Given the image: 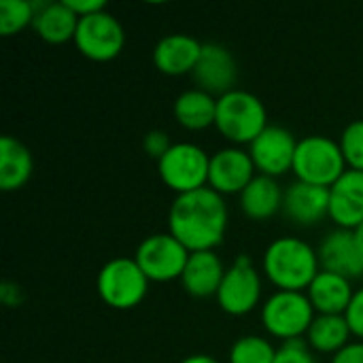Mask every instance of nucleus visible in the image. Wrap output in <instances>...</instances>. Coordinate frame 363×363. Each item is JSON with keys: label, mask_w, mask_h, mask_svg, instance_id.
Returning a JSON list of instances; mask_svg holds the SVG:
<instances>
[{"label": "nucleus", "mask_w": 363, "mask_h": 363, "mask_svg": "<svg viewBox=\"0 0 363 363\" xmlns=\"http://www.w3.org/2000/svg\"><path fill=\"white\" fill-rule=\"evenodd\" d=\"M170 234L189 251H215L228 228V206L221 194L202 187L174 198L168 213Z\"/></svg>", "instance_id": "f257e3e1"}, {"label": "nucleus", "mask_w": 363, "mask_h": 363, "mask_svg": "<svg viewBox=\"0 0 363 363\" xmlns=\"http://www.w3.org/2000/svg\"><path fill=\"white\" fill-rule=\"evenodd\" d=\"M264 272L279 291L308 289L321 272L319 253L300 238L281 236L264 253Z\"/></svg>", "instance_id": "f03ea898"}, {"label": "nucleus", "mask_w": 363, "mask_h": 363, "mask_svg": "<svg viewBox=\"0 0 363 363\" xmlns=\"http://www.w3.org/2000/svg\"><path fill=\"white\" fill-rule=\"evenodd\" d=\"M215 125L230 143L251 145L268 128L266 106L255 94L232 89L217 98Z\"/></svg>", "instance_id": "7ed1b4c3"}, {"label": "nucleus", "mask_w": 363, "mask_h": 363, "mask_svg": "<svg viewBox=\"0 0 363 363\" xmlns=\"http://www.w3.org/2000/svg\"><path fill=\"white\" fill-rule=\"evenodd\" d=\"M291 170L302 183L332 187L347 172V160L342 155L340 143L315 134L298 140Z\"/></svg>", "instance_id": "20e7f679"}, {"label": "nucleus", "mask_w": 363, "mask_h": 363, "mask_svg": "<svg viewBox=\"0 0 363 363\" xmlns=\"http://www.w3.org/2000/svg\"><path fill=\"white\" fill-rule=\"evenodd\" d=\"M315 321V308L304 291H277L262 308V323L266 332L285 342L308 334Z\"/></svg>", "instance_id": "39448f33"}, {"label": "nucleus", "mask_w": 363, "mask_h": 363, "mask_svg": "<svg viewBox=\"0 0 363 363\" xmlns=\"http://www.w3.org/2000/svg\"><path fill=\"white\" fill-rule=\"evenodd\" d=\"M149 279L132 257H117L102 266L98 274V294L104 304L117 311L138 306L147 296Z\"/></svg>", "instance_id": "423d86ee"}, {"label": "nucleus", "mask_w": 363, "mask_h": 363, "mask_svg": "<svg viewBox=\"0 0 363 363\" xmlns=\"http://www.w3.org/2000/svg\"><path fill=\"white\" fill-rule=\"evenodd\" d=\"M208 168L211 157L194 143H174L157 162L164 185L177 191V196L202 189L208 183Z\"/></svg>", "instance_id": "0eeeda50"}, {"label": "nucleus", "mask_w": 363, "mask_h": 363, "mask_svg": "<svg viewBox=\"0 0 363 363\" xmlns=\"http://www.w3.org/2000/svg\"><path fill=\"white\" fill-rule=\"evenodd\" d=\"M123 43H125L123 26L106 9L79 17L74 45L85 57L94 62H108L121 53Z\"/></svg>", "instance_id": "6e6552de"}, {"label": "nucleus", "mask_w": 363, "mask_h": 363, "mask_svg": "<svg viewBox=\"0 0 363 363\" xmlns=\"http://www.w3.org/2000/svg\"><path fill=\"white\" fill-rule=\"evenodd\" d=\"M134 259L149 281L166 283L183 277L189 251L170 232L153 234L138 245Z\"/></svg>", "instance_id": "1a4fd4ad"}, {"label": "nucleus", "mask_w": 363, "mask_h": 363, "mask_svg": "<svg viewBox=\"0 0 363 363\" xmlns=\"http://www.w3.org/2000/svg\"><path fill=\"white\" fill-rule=\"evenodd\" d=\"M262 298V279L253 268L251 257L240 255L232 268L225 270L221 287L217 291V302L223 313L232 317H242L251 313Z\"/></svg>", "instance_id": "9d476101"}, {"label": "nucleus", "mask_w": 363, "mask_h": 363, "mask_svg": "<svg viewBox=\"0 0 363 363\" xmlns=\"http://www.w3.org/2000/svg\"><path fill=\"white\" fill-rule=\"evenodd\" d=\"M296 149H298V140L289 130L281 125H268L251 143L249 155L262 174L277 179L294 168Z\"/></svg>", "instance_id": "9b49d317"}, {"label": "nucleus", "mask_w": 363, "mask_h": 363, "mask_svg": "<svg viewBox=\"0 0 363 363\" xmlns=\"http://www.w3.org/2000/svg\"><path fill=\"white\" fill-rule=\"evenodd\" d=\"M255 164L249 151L228 147L211 155L208 187L217 194H242L245 187L255 179Z\"/></svg>", "instance_id": "f8f14e48"}, {"label": "nucleus", "mask_w": 363, "mask_h": 363, "mask_svg": "<svg viewBox=\"0 0 363 363\" xmlns=\"http://www.w3.org/2000/svg\"><path fill=\"white\" fill-rule=\"evenodd\" d=\"M194 79L200 85V89L213 94H228L234 89L238 68L234 62V55L219 43H204L200 60L194 68Z\"/></svg>", "instance_id": "ddd939ff"}, {"label": "nucleus", "mask_w": 363, "mask_h": 363, "mask_svg": "<svg viewBox=\"0 0 363 363\" xmlns=\"http://www.w3.org/2000/svg\"><path fill=\"white\" fill-rule=\"evenodd\" d=\"M321 270L340 274L345 279H355L363 274V249L355 240L353 230H336L325 236L319 247Z\"/></svg>", "instance_id": "4468645a"}, {"label": "nucleus", "mask_w": 363, "mask_h": 363, "mask_svg": "<svg viewBox=\"0 0 363 363\" xmlns=\"http://www.w3.org/2000/svg\"><path fill=\"white\" fill-rule=\"evenodd\" d=\"M330 219L340 230H355L363 223L362 170H347L330 187Z\"/></svg>", "instance_id": "2eb2a0df"}, {"label": "nucleus", "mask_w": 363, "mask_h": 363, "mask_svg": "<svg viewBox=\"0 0 363 363\" xmlns=\"http://www.w3.org/2000/svg\"><path fill=\"white\" fill-rule=\"evenodd\" d=\"M283 213L298 225H315L330 217V187L296 181L283 198Z\"/></svg>", "instance_id": "dca6fc26"}, {"label": "nucleus", "mask_w": 363, "mask_h": 363, "mask_svg": "<svg viewBox=\"0 0 363 363\" xmlns=\"http://www.w3.org/2000/svg\"><path fill=\"white\" fill-rule=\"evenodd\" d=\"M202 53V43L189 34L164 36L153 49V64L160 72L181 77L194 72Z\"/></svg>", "instance_id": "f3484780"}, {"label": "nucleus", "mask_w": 363, "mask_h": 363, "mask_svg": "<svg viewBox=\"0 0 363 363\" xmlns=\"http://www.w3.org/2000/svg\"><path fill=\"white\" fill-rule=\"evenodd\" d=\"M223 277H225V268L221 257L215 251H198V253H189L181 283L187 294L196 298H211L217 296Z\"/></svg>", "instance_id": "a211bd4d"}, {"label": "nucleus", "mask_w": 363, "mask_h": 363, "mask_svg": "<svg viewBox=\"0 0 363 363\" xmlns=\"http://www.w3.org/2000/svg\"><path fill=\"white\" fill-rule=\"evenodd\" d=\"M306 296H308L315 313H319V315H345L355 294L351 289L349 279L321 270L315 277V281L311 283V287L306 289Z\"/></svg>", "instance_id": "6ab92c4d"}, {"label": "nucleus", "mask_w": 363, "mask_h": 363, "mask_svg": "<svg viewBox=\"0 0 363 363\" xmlns=\"http://www.w3.org/2000/svg\"><path fill=\"white\" fill-rule=\"evenodd\" d=\"M36 17H34V30L36 34L49 43V45H62L66 40H74L79 17L62 2H34Z\"/></svg>", "instance_id": "aec40b11"}, {"label": "nucleus", "mask_w": 363, "mask_h": 363, "mask_svg": "<svg viewBox=\"0 0 363 363\" xmlns=\"http://www.w3.org/2000/svg\"><path fill=\"white\" fill-rule=\"evenodd\" d=\"M285 194L277 179L257 174L240 194V208L253 221H266L283 208Z\"/></svg>", "instance_id": "412c9836"}, {"label": "nucleus", "mask_w": 363, "mask_h": 363, "mask_svg": "<svg viewBox=\"0 0 363 363\" xmlns=\"http://www.w3.org/2000/svg\"><path fill=\"white\" fill-rule=\"evenodd\" d=\"M34 170L32 155L26 145L13 136H2L0 140V187L4 191L21 189Z\"/></svg>", "instance_id": "4be33fe9"}, {"label": "nucleus", "mask_w": 363, "mask_h": 363, "mask_svg": "<svg viewBox=\"0 0 363 363\" xmlns=\"http://www.w3.org/2000/svg\"><path fill=\"white\" fill-rule=\"evenodd\" d=\"M174 117L187 130H204L215 125L217 117V98L204 89H187L174 100Z\"/></svg>", "instance_id": "5701e85b"}, {"label": "nucleus", "mask_w": 363, "mask_h": 363, "mask_svg": "<svg viewBox=\"0 0 363 363\" xmlns=\"http://www.w3.org/2000/svg\"><path fill=\"white\" fill-rule=\"evenodd\" d=\"M351 328L345 315H317L306 338L308 345L319 353H338L349 345Z\"/></svg>", "instance_id": "b1692460"}, {"label": "nucleus", "mask_w": 363, "mask_h": 363, "mask_svg": "<svg viewBox=\"0 0 363 363\" xmlns=\"http://www.w3.org/2000/svg\"><path fill=\"white\" fill-rule=\"evenodd\" d=\"M36 6L30 0H2L0 2V32L2 36H13L26 26L34 23Z\"/></svg>", "instance_id": "393cba45"}, {"label": "nucleus", "mask_w": 363, "mask_h": 363, "mask_svg": "<svg viewBox=\"0 0 363 363\" xmlns=\"http://www.w3.org/2000/svg\"><path fill=\"white\" fill-rule=\"evenodd\" d=\"M277 349L259 336H242L230 349V363H274Z\"/></svg>", "instance_id": "a878e982"}, {"label": "nucleus", "mask_w": 363, "mask_h": 363, "mask_svg": "<svg viewBox=\"0 0 363 363\" xmlns=\"http://www.w3.org/2000/svg\"><path fill=\"white\" fill-rule=\"evenodd\" d=\"M340 149L351 166V170H362L363 172V119L351 121L342 136H340Z\"/></svg>", "instance_id": "bb28decb"}, {"label": "nucleus", "mask_w": 363, "mask_h": 363, "mask_svg": "<svg viewBox=\"0 0 363 363\" xmlns=\"http://www.w3.org/2000/svg\"><path fill=\"white\" fill-rule=\"evenodd\" d=\"M274 363H317L315 357L311 355L306 342L302 338L285 342L281 349H277Z\"/></svg>", "instance_id": "cd10ccee"}, {"label": "nucleus", "mask_w": 363, "mask_h": 363, "mask_svg": "<svg viewBox=\"0 0 363 363\" xmlns=\"http://www.w3.org/2000/svg\"><path fill=\"white\" fill-rule=\"evenodd\" d=\"M143 147H145V151H147L149 157H155L160 162L168 153V149L172 147V143H170V138H168V134L164 130H151L145 136Z\"/></svg>", "instance_id": "c85d7f7f"}, {"label": "nucleus", "mask_w": 363, "mask_h": 363, "mask_svg": "<svg viewBox=\"0 0 363 363\" xmlns=\"http://www.w3.org/2000/svg\"><path fill=\"white\" fill-rule=\"evenodd\" d=\"M345 319L351 328V334L363 340V287L359 291H355V296L345 313Z\"/></svg>", "instance_id": "c756f323"}, {"label": "nucleus", "mask_w": 363, "mask_h": 363, "mask_svg": "<svg viewBox=\"0 0 363 363\" xmlns=\"http://www.w3.org/2000/svg\"><path fill=\"white\" fill-rule=\"evenodd\" d=\"M64 4L77 17H85V15H91V13H98V11H104L106 9V2L104 0H64Z\"/></svg>", "instance_id": "7c9ffc66"}, {"label": "nucleus", "mask_w": 363, "mask_h": 363, "mask_svg": "<svg viewBox=\"0 0 363 363\" xmlns=\"http://www.w3.org/2000/svg\"><path fill=\"white\" fill-rule=\"evenodd\" d=\"M332 363H363V342L347 345L332 357Z\"/></svg>", "instance_id": "2f4dec72"}, {"label": "nucleus", "mask_w": 363, "mask_h": 363, "mask_svg": "<svg viewBox=\"0 0 363 363\" xmlns=\"http://www.w3.org/2000/svg\"><path fill=\"white\" fill-rule=\"evenodd\" d=\"M181 363H221L219 359L211 357V355H191V357H185Z\"/></svg>", "instance_id": "473e14b6"}, {"label": "nucleus", "mask_w": 363, "mask_h": 363, "mask_svg": "<svg viewBox=\"0 0 363 363\" xmlns=\"http://www.w3.org/2000/svg\"><path fill=\"white\" fill-rule=\"evenodd\" d=\"M353 234H355V240L359 242V247L363 249V223H359V225L353 230Z\"/></svg>", "instance_id": "72a5a7b5"}]
</instances>
